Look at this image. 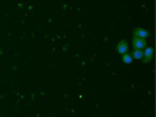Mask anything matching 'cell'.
<instances>
[{"mask_svg": "<svg viewBox=\"0 0 156 117\" xmlns=\"http://www.w3.org/2000/svg\"><path fill=\"white\" fill-rule=\"evenodd\" d=\"M132 35H133V37H140V39H145V40H147V39L150 37V31L137 27V28H135V29H132Z\"/></svg>", "mask_w": 156, "mask_h": 117, "instance_id": "cell-1", "label": "cell"}, {"mask_svg": "<svg viewBox=\"0 0 156 117\" xmlns=\"http://www.w3.org/2000/svg\"><path fill=\"white\" fill-rule=\"evenodd\" d=\"M132 47L133 49H143L147 47V40L145 39H140V37H132Z\"/></svg>", "mask_w": 156, "mask_h": 117, "instance_id": "cell-2", "label": "cell"}, {"mask_svg": "<svg viewBox=\"0 0 156 117\" xmlns=\"http://www.w3.org/2000/svg\"><path fill=\"white\" fill-rule=\"evenodd\" d=\"M152 57H154V48L152 47H145L143 49V59H141V61L143 63H150Z\"/></svg>", "mask_w": 156, "mask_h": 117, "instance_id": "cell-3", "label": "cell"}, {"mask_svg": "<svg viewBox=\"0 0 156 117\" xmlns=\"http://www.w3.org/2000/svg\"><path fill=\"white\" fill-rule=\"evenodd\" d=\"M128 49H129L128 43H127L126 40H120L118 43V45H116V51H118L120 55H124V53H127V52H128Z\"/></svg>", "mask_w": 156, "mask_h": 117, "instance_id": "cell-4", "label": "cell"}, {"mask_svg": "<svg viewBox=\"0 0 156 117\" xmlns=\"http://www.w3.org/2000/svg\"><path fill=\"white\" fill-rule=\"evenodd\" d=\"M132 59H136V60H141L143 59V51L141 49H133V52L131 53Z\"/></svg>", "mask_w": 156, "mask_h": 117, "instance_id": "cell-5", "label": "cell"}, {"mask_svg": "<svg viewBox=\"0 0 156 117\" xmlns=\"http://www.w3.org/2000/svg\"><path fill=\"white\" fill-rule=\"evenodd\" d=\"M123 57H122V61L124 63V64H127V65H128V64H131L133 61V59H132V56H131V53H124V55H122Z\"/></svg>", "mask_w": 156, "mask_h": 117, "instance_id": "cell-6", "label": "cell"}]
</instances>
